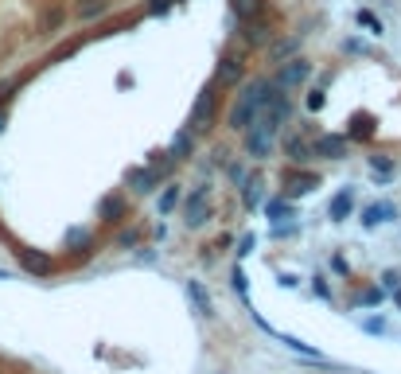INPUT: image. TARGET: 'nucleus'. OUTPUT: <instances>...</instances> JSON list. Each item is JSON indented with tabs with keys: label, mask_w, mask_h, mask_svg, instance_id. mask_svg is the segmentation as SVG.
Wrapping results in <instances>:
<instances>
[{
	"label": "nucleus",
	"mask_w": 401,
	"mask_h": 374,
	"mask_svg": "<svg viewBox=\"0 0 401 374\" xmlns=\"http://www.w3.org/2000/svg\"><path fill=\"white\" fill-rule=\"evenodd\" d=\"M382 218H398V211H393L390 203H374V207L362 211V227H378Z\"/></svg>",
	"instance_id": "14"
},
{
	"label": "nucleus",
	"mask_w": 401,
	"mask_h": 374,
	"mask_svg": "<svg viewBox=\"0 0 401 374\" xmlns=\"http://www.w3.org/2000/svg\"><path fill=\"white\" fill-rule=\"evenodd\" d=\"M359 24H362V28H370L374 35H382V24H378V16H374V12H362V8H359Z\"/></svg>",
	"instance_id": "25"
},
{
	"label": "nucleus",
	"mask_w": 401,
	"mask_h": 374,
	"mask_svg": "<svg viewBox=\"0 0 401 374\" xmlns=\"http://www.w3.org/2000/svg\"><path fill=\"white\" fill-rule=\"evenodd\" d=\"M0 129H4V106H0Z\"/></svg>",
	"instance_id": "32"
},
{
	"label": "nucleus",
	"mask_w": 401,
	"mask_h": 374,
	"mask_svg": "<svg viewBox=\"0 0 401 374\" xmlns=\"http://www.w3.org/2000/svg\"><path fill=\"white\" fill-rule=\"evenodd\" d=\"M261 187H265V184H261L257 176H254V179H245V195H242V203H245V207H254L257 199H261Z\"/></svg>",
	"instance_id": "21"
},
{
	"label": "nucleus",
	"mask_w": 401,
	"mask_h": 374,
	"mask_svg": "<svg viewBox=\"0 0 401 374\" xmlns=\"http://www.w3.org/2000/svg\"><path fill=\"white\" fill-rule=\"evenodd\" d=\"M187 296L195 300V308H199V312H211V296L203 293V285H199V281H187Z\"/></svg>",
	"instance_id": "19"
},
{
	"label": "nucleus",
	"mask_w": 401,
	"mask_h": 374,
	"mask_svg": "<svg viewBox=\"0 0 401 374\" xmlns=\"http://www.w3.org/2000/svg\"><path fill=\"white\" fill-rule=\"evenodd\" d=\"M242 140H245V156H254V160H265V156H273V137L269 133H261L257 125H249L242 133Z\"/></svg>",
	"instance_id": "5"
},
{
	"label": "nucleus",
	"mask_w": 401,
	"mask_h": 374,
	"mask_svg": "<svg viewBox=\"0 0 401 374\" xmlns=\"http://www.w3.org/2000/svg\"><path fill=\"white\" fill-rule=\"evenodd\" d=\"M106 8H109V0H79L74 16H79L82 24H90V20H98V16H106Z\"/></svg>",
	"instance_id": "12"
},
{
	"label": "nucleus",
	"mask_w": 401,
	"mask_h": 374,
	"mask_svg": "<svg viewBox=\"0 0 401 374\" xmlns=\"http://www.w3.org/2000/svg\"><path fill=\"white\" fill-rule=\"evenodd\" d=\"M393 304H401V288H393Z\"/></svg>",
	"instance_id": "31"
},
{
	"label": "nucleus",
	"mask_w": 401,
	"mask_h": 374,
	"mask_svg": "<svg viewBox=\"0 0 401 374\" xmlns=\"http://www.w3.org/2000/svg\"><path fill=\"white\" fill-rule=\"evenodd\" d=\"M265 215H269V218H288L293 211H288L284 199H269V203H265Z\"/></svg>",
	"instance_id": "22"
},
{
	"label": "nucleus",
	"mask_w": 401,
	"mask_h": 374,
	"mask_svg": "<svg viewBox=\"0 0 401 374\" xmlns=\"http://www.w3.org/2000/svg\"><path fill=\"white\" fill-rule=\"evenodd\" d=\"M312 156H323V160H343L347 156V140L343 137H320L312 145Z\"/></svg>",
	"instance_id": "8"
},
{
	"label": "nucleus",
	"mask_w": 401,
	"mask_h": 374,
	"mask_svg": "<svg viewBox=\"0 0 401 374\" xmlns=\"http://www.w3.org/2000/svg\"><path fill=\"white\" fill-rule=\"evenodd\" d=\"M63 24V8H51L47 16H43V31H55Z\"/></svg>",
	"instance_id": "26"
},
{
	"label": "nucleus",
	"mask_w": 401,
	"mask_h": 374,
	"mask_svg": "<svg viewBox=\"0 0 401 374\" xmlns=\"http://www.w3.org/2000/svg\"><path fill=\"white\" fill-rule=\"evenodd\" d=\"M230 179H234V184H245V168L242 164H230Z\"/></svg>",
	"instance_id": "29"
},
{
	"label": "nucleus",
	"mask_w": 401,
	"mask_h": 374,
	"mask_svg": "<svg viewBox=\"0 0 401 374\" xmlns=\"http://www.w3.org/2000/svg\"><path fill=\"white\" fill-rule=\"evenodd\" d=\"M191 148H195V133H176V137H172V160H187L191 156Z\"/></svg>",
	"instance_id": "16"
},
{
	"label": "nucleus",
	"mask_w": 401,
	"mask_h": 374,
	"mask_svg": "<svg viewBox=\"0 0 401 374\" xmlns=\"http://www.w3.org/2000/svg\"><path fill=\"white\" fill-rule=\"evenodd\" d=\"M351 203H354V191H351V187H343L339 195L332 199V207H327V215H332V222H343V218L351 215Z\"/></svg>",
	"instance_id": "11"
},
{
	"label": "nucleus",
	"mask_w": 401,
	"mask_h": 374,
	"mask_svg": "<svg viewBox=\"0 0 401 374\" xmlns=\"http://www.w3.org/2000/svg\"><path fill=\"white\" fill-rule=\"evenodd\" d=\"M172 164V160H167ZM167 164H148V168H133L125 176V184L133 187V191H140V195H148V191H156V184L167 176Z\"/></svg>",
	"instance_id": "3"
},
{
	"label": "nucleus",
	"mask_w": 401,
	"mask_h": 374,
	"mask_svg": "<svg viewBox=\"0 0 401 374\" xmlns=\"http://www.w3.org/2000/svg\"><path fill=\"white\" fill-rule=\"evenodd\" d=\"M293 51H300V35H296V40H281L277 47H269V59H273V63H284Z\"/></svg>",
	"instance_id": "17"
},
{
	"label": "nucleus",
	"mask_w": 401,
	"mask_h": 374,
	"mask_svg": "<svg viewBox=\"0 0 401 374\" xmlns=\"http://www.w3.org/2000/svg\"><path fill=\"white\" fill-rule=\"evenodd\" d=\"M370 168L378 172L382 179H386V176H393V160H390V156H370Z\"/></svg>",
	"instance_id": "24"
},
{
	"label": "nucleus",
	"mask_w": 401,
	"mask_h": 374,
	"mask_svg": "<svg viewBox=\"0 0 401 374\" xmlns=\"http://www.w3.org/2000/svg\"><path fill=\"white\" fill-rule=\"evenodd\" d=\"M101 211H106V215H121V199H106V207Z\"/></svg>",
	"instance_id": "30"
},
{
	"label": "nucleus",
	"mask_w": 401,
	"mask_h": 374,
	"mask_svg": "<svg viewBox=\"0 0 401 374\" xmlns=\"http://www.w3.org/2000/svg\"><path fill=\"white\" fill-rule=\"evenodd\" d=\"M215 82L203 90L195 98V106H191V117H187V133H203V129H211V121H215V109H218V94H215Z\"/></svg>",
	"instance_id": "2"
},
{
	"label": "nucleus",
	"mask_w": 401,
	"mask_h": 374,
	"mask_svg": "<svg viewBox=\"0 0 401 374\" xmlns=\"http://www.w3.org/2000/svg\"><path fill=\"white\" fill-rule=\"evenodd\" d=\"M206 215H211V203H206V187H195V191H191V199H187L183 222L195 230V227H203V222H206Z\"/></svg>",
	"instance_id": "7"
},
{
	"label": "nucleus",
	"mask_w": 401,
	"mask_h": 374,
	"mask_svg": "<svg viewBox=\"0 0 401 374\" xmlns=\"http://www.w3.org/2000/svg\"><path fill=\"white\" fill-rule=\"evenodd\" d=\"M284 156L293 160V164H308V160H312V145L300 140V137H293L288 145H284Z\"/></svg>",
	"instance_id": "13"
},
{
	"label": "nucleus",
	"mask_w": 401,
	"mask_h": 374,
	"mask_svg": "<svg viewBox=\"0 0 401 374\" xmlns=\"http://www.w3.org/2000/svg\"><path fill=\"white\" fill-rule=\"evenodd\" d=\"M179 207V187H167L164 195H160V215H172Z\"/></svg>",
	"instance_id": "20"
},
{
	"label": "nucleus",
	"mask_w": 401,
	"mask_h": 374,
	"mask_svg": "<svg viewBox=\"0 0 401 374\" xmlns=\"http://www.w3.org/2000/svg\"><path fill=\"white\" fill-rule=\"evenodd\" d=\"M242 74H245L242 59H234V55H222V59H218V70H215V86L234 90L238 82H242Z\"/></svg>",
	"instance_id": "6"
},
{
	"label": "nucleus",
	"mask_w": 401,
	"mask_h": 374,
	"mask_svg": "<svg viewBox=\"0 0 401 374\" xmlns=\"http://www.w3.org/2000/svg\"><path fill=\"white\" fill-rule=\"evenodd\" d=\"M242 40L249 43V47H261V43H269V40H273V31L265 28L261 20H249V28L242 31Z\"/></svg>",
	"instance_id": "15"
},
{
	"label": "nucleus",
	"mask_w": 401,
	"mask_h": 374,
	"mask_svg": "<svg viewBox=\"0 0 401 374\" xmlns=\"http://www.w3.org/2000/svg\"><path fill=\"white\" fill-rule=\"evenodd\" d=\"M351 137H374V121L370 117H354L351 121Z\"/></svg>",
	"instance_id": "23"
},
{
	"label": "nucleus",
	"mask_w": 401,
	"mask_h": 374,
	"mask_svg": "<svg viewBox=\"0 0 401 374\" xmlns=\"http://www.w3.org/2000/svg\"><path fill=\"white\" fill-rule=\"evenodd\" d=\"M257 94H261V79L249 82V86L242 90V98L234 101V109H230V129H234V133H245V129L254 125V117H257Z\"/></svg>",
	"instance_id": "1"
},
{
	"label": "nucleus",
	"mask_w": 401,
	"mask_h": 374,
	"mask_svg": "<svg viewBox=\"0 0 401 374\" xmlns=\"http://www.w3.org/2000/svg\"><path fill=\"white\" fill-rule=\"evenodd\" d=\"M167 8H172V0H148V12H152V16H164Z\"/></svg>",
	"instance_id": "28"
},
{
	"label": "nucleus",
	"mask_w": 401,
	"mask_h": 374,
	"mask_svg": "<svg viewBox=\"0 0 401 374\" xmlns=\"http://www.w3.org/2000/svg\"><path fill=\"white\" fill-rule=\"evenodd\" d=\"M20 266L35 277H47L51 273V257L40 254V250H20Z\"/></svg>",
	"instance_id": "9"
},
{
	"label": "nucleus",
	"mask_w": 401,
	"mask_h": 374,
	"mask_svg": "<svg viewBox=\"0 0 401 374\" xmlns=\"http://www.w3.org/2000/svg\"><path fill=\"white\" fill-rule=\"evenodd\" d=\"M323 101H327V98H323V90H320V86L308 90V109H312V113H316V109H323Z\"/></svg>",
	"instance_id": "27"
},
{
	"label": "nucleus",
	"mask_w": 401,
	"mask_h": 374,
	"mask_svg": "<svg viewBox=\"0 0 401 374\" xmlns=\"http://www.w3.org/2000/svg\"><path fill=\"white\" fill-rule=\"evenodd\" d=\"M312 79V63L308 59H288L281 70H277V86H300V82H308Z\"/></svg>",
	"instance_id": "4"
},
{
	"label": "nucleus",
	"mask_w": 401,
	"mask_h": 374,
	"mask_svg": "<svg viewBox=\"0 0 401 374\" xmlns=\"http://www.w3.org/2000/svg\"><path fill=\"white\" fill-rule=\"evenodd\" d=\"M230 8H234V16L242 24H249V20H261L265 0H230Z\"/></svg>",
	"instance_id": "10"
},
{
	"label": "nucleus",
	"mask_w": 401,
	"mask_h": 374,
	"mask_svg": "<svg viewBox=\"0 0 401 374\" xmlns=\"http://www.w3.org/2000/svg\"><path fill=\"white\" fill-rule=\"evenodd\" d=\"M316 184H320V176H312V172H308V176H293L288 179V195H304V191H312Z\"/></svg>",
	"instance_id": "18"
}]
</instances>
